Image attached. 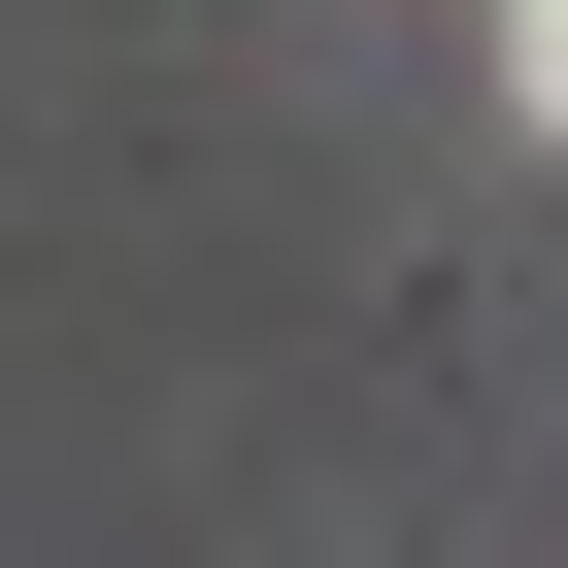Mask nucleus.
Masks as SVG:
<instances>
[{
	"instance_id": "nucleus-1",
	"label": "nucleus",
	"mask_w": 568,
	"mask_h": 568,
	"mask_svg": "<svg viewBox=\"0 0 568 568\" xmlns=\"http://www.w3.org/2000/svg\"><path fill=\"white\" fill-rule=\"evenodd\" d=\"M501 68H535V134H568V0H501Z\"/></svg>"
}]
</instances>
